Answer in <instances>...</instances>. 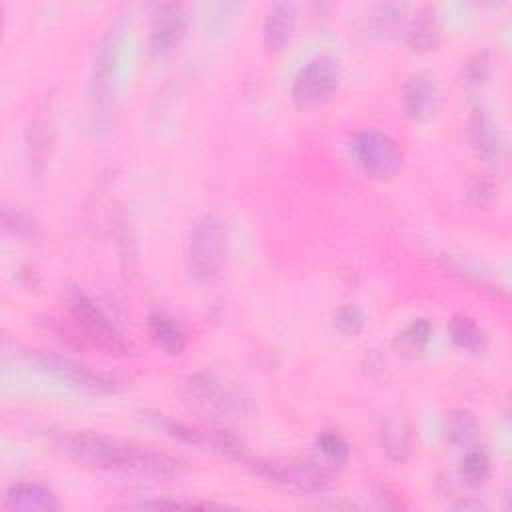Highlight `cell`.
<instances>
[{
	"label": "cell",
	"mask_w": 512,
	"mask_h": 512,
	"mask_svg": "<svg viewBox=\"0 0 512 512\" xmlns=\"http://www.w3.org/2000/svg\"><path fill=\"white\" fill-rule=\"evenodd\" d=\"M54 444L66 458L104 472L170 480L184 468V464L174 456L144 450L98 432H58L54 436Z\"/></svg>",
	"instance_id": "1"
},
{
	"label": "cell",
	"mask_w": 512,
	"mask_h": 512,
	"mask_svg": "<svg viewBox=\"0 0 512 512\" xmlns=\"http://www.w3.org/2000/svg\"><path fill=\"white\" fill-rule=\"evenodd\" d=\"M118 32L108 30L94 46L88 80V122L94 138H106L116 116Z\"/></svg>",
	"instance_id": "2"
},
{
	"label": "cell",
	"mask_w": 512,
	"mask_h": 512,
	"mask_svg": "<svg viewBox=\"0 0 512 512\" xmlns=\"http://www.w3.org/2000/svg\"><path fill=\"white\" fill-rule=\"evenodd\" d=\"M228 230L224 218L214 212H202L194 218L186 238V266L194 280L214 278L226 262Z\"/></svg>",
	"instance_id": "3"
},
{
	"label": "cell",
	"mask_w": 512,
	"mask_h": 512,
	"mask_svg": "<svg viewBox=\"0 0 512 512\" xmlns=\"http://www.w3.org/2000/svg\"><path fill=\"white\" fill-rule=\"evenodd\" d=\"M68 302L72 320L86 342L112 356H124L130 352V344L122 330L112 322V318L98 306L92 296H88L80 288H74Z\"/></svg>",
	"instance_id": "4"
},
{
	"label": "cell",
	"mask_w": 512,
	"mask_h": 512,
	"mask_svg": "<svg viewBox=\"0 0 512 512\" xmlns=\"http://www.w3.org/2000/svg\"><path fill=\"white\" fill-rule=\"evenodd\" d=\"M340 64L330 54H316L296 72L290 86L292 104L302 110L322 108L340 86Z\"/></svg>",
	"instance_id": "5"
},
{
	"label": "cell",
	"mask_w": 512,
	"mask_h": 512,
	"mask_svg": "<svg viewBox=\"0 0 512 512\" xmlns=\"http://www.w3.org/2000/svg\"><path fill=\"white\" fill-rule=\"evenodd\" d=\"M348 152L356 166L374 180H388L402 166V152L396 140L376 128H362L350 134Z\"/></svg>",
	"instance_id": "6"
},
{
	"label": "cell",
	"mask_w": 512,
	"mask_h": 512,
	"mask_svg": "<svg viewBox=\"0 0 512 512\" xmlns=\"http://www.w3.org/2000/svg\"><path fill=\"white\" fill-rule=\"evenodd\" d=\"M252 470L260 478L300 494H322L332 486L330 472L314 460L260 458L252 462Z\"/></svg>",
	"instance_id": "7"
},
{
	"label": "cell",
	"mask_w": 512,
	"mask_h": 512,
	"mask_svg": "<svg viewBox=\"0 0 512 512\" xmlns=\"http://www.w3.org/2000/svg\"><path fill=\"white\" fill-rule=\"evenodd\" d=\"M26 358L40 372H44L56 380H62L72 388H78V390H84L90 394H110V392L118 390V382L112 376H108L88 364H82L74 358L62 356L56 352H48V350H28Z\"/></svg>",
	"instance_id": "8"
},
{
	"label": "cell",
	"mask_w": 512,
	"mask_h": 512,
	"mask_svg": "<svg viewBox=\"0 0 512 512\" xmlns=\"http://www.w3.org/2000/svg\"><path fill=\"white\" fill-rule=\"evenodd\" d=\"M188 14L180 2H162L156 6L152 30L148 36V52L154 58L168 56L186 36Z\"/></svg>",
	"instance_id": "9"
},
{
	"label": "cell",
	"mask_w": 512,
	"mask_h": 512,
	"mask_svg": "<svg viewBox=\"0 0 512 512\" xmlns=\"http://www.w3.org/2000/svg\"><path fill=\"white\" fill-rule=\"evenodd\" d=\"M468 136L476 156L490 168H498L504 162V138L492 112L476 104L468 116Z\"/></svg>",
	"instance_id": "10"
},
{
	"label": "cell",
	"mask_w": 512,
	"mask_h": 512,
	"mask_svg": "<svg viewBox=\"0 0 512 512\" xmlns=\"http://www.w3.org/2000/svg\"><path fill=\"white\" fill-rule=\"evenodd\" d=\"M188 386L204 404L218 410L220 414L236 416L246 412V398L228 382L212 372H196L188 378Z\"/></svg>",
	"instance_id": "11"
},
{
	"label": "cell",
	"mask_w": 512,
	"mask_h": 512,
	"mask_svg": "<svg viewBox=\"0 0 512 512\" xmlns=\"http://www.w3.org/2000/svg\"><path fill=\"white\" fill-rule=\"evenodd\" d=\"M54 142V114L50 102L40 106L26 128V158L30 172L42 174Z\"/></svg>",
	"instance_id": "12"
},
{
	"label": "cell",
	"mask_w": 512,
	"mask_h": 512,
	"mask_svg": "<svg viewBox=\"0 0 512 512\" xmlns=\"http://www.w3.org/2000/svg\"><path fill=\"white\" fill-rule=\"evenodd\" d=\"M440 92L432 74L416 72L402 86V106L408 118L424 122L434 116L438 108Z\"/></svg>",
	"instance_id": "13"
},
{
	"label": "cell",
	"mask_w": 512,
	"mask_h": 512,
	"mask_svg": "<svg viewBox=\"0 0 512 512\" xmlns=\"http://www.w3.org/2000/svg\"><path fill=\"white\" fill-rule=\"evenodd\" d=\"M8 510H28V512H54L60 508V500L52 488L40 482H16L12 484L2 500Z\"/></svg>",
	"instance_id": "14"
},
{
	"label": "cell",
	"mask_w": 512,
	"mask_h": 512,
	"mask_svg": "<svg viewBox=\"0 0 512 512\" xmlns=\"http://www.w3.org/2000/svg\"><path fill=\"white\" fill-rule=\"evenodd\" d=\"M296 26V6L292 2H274L268 6L262 20V42L268 50H282Z\"/></svg>",
	"instance_id": "15"
},
{
	"label": "cell",
	"mask_w": 512,
	"mask_h": 512,
	"mask_svg": "<svg viewBox=\"0 0 512 512\" xmlns=\"http://www.w3.org/2000/svg\"><path fill=\"white\" fill-rule=\"evenodd\" d=\"M438 260L456 276H460L462 280H466L468 284H474V286H480L482 290H490V292H498L502 290L504 286L498 282V278L484 266L480 264L478 260L466 256V254H460V252H454V250H440L438 252Z\"/></svg>",
	"instance_id": "16"
},
{
	"label": "cell",
	"mask_w": 512,
	"mask_h": 512,
	"mask_svg": "<svg viewBox=\"0 0 512 512\" xmlns=\"http://www.w3.org/2000/svg\"><path fill=\"white\" fill-rule=\"evenodd\" d=\"M380 448L388 460L396 464H404L412 452V438L408 422L398 414H388L380 420L378 426Z\"/></svg>",
	"instance_id": "17"
},
{
	"label": "cell",
	"mask_w": 512,
	"mask_h": 512,
	"mask_svg": "<svg viewBox=\"0 0 512 512\" xmlns=\"http://www.w3.org/2000/svg\"><path fill=\"white\" fill-rule=\"evenodd\" d=\"M148 336L170 356H180L188 346V332L170 314L156 310L148 316Z\"/></svg>",
	"instance_id": "18"
},
{
	"label": "cell",
	"mask_w": 512,
	"mask_h": 512,
	"mask_svg": "<svg viewBox=\"0 0 512 512\" xmlns=\"http://www.w3.org/2000/svg\"><path fill=\"white\" fill-rule=\"evenodd\" d=\"M480 430L478 416L468 408H454L442 418V436L452 446H472Z\"/></svg>",
	"instance_id": "19"
},
{
	"label": "cell",
	"mask_w": 512,
	"mask_h": 512,
	"mask_svg": "<svg viewBox=\"0 0 512 512\" xmlns=\"http://www.w3.org/2000/svg\"><path fill=\"white\" fill-rule=\"evenodd\" d=\"M312 450H314V462H318L328 472L342 468L350 456L348 440L334 430L318 432L312 442Z\"/></svg>",
	"instance_id": "20"
},
{
	"label": "cell",
	"mask_w": 512,
	"mask_h": 512,
	"mask_svg": "<svg viewBox=\"0 0 512 512\" xmlns=\"http://www.w3.org/2000/svg\"><path fill=\"white\" fill-rule=\"evenodd\" d=\"M446 332H448V338L452 340V344L464 352L480 354L486 350L488 336H486L484 328L470 316H464V314L452 316L446 324Z\"/></svg>",
	"instance_id": "21"
},
{
	"label": "cell",
	"mask_w": 512,
	"mask_h": 512,
	"mask_svg": "<svg viewBox=\"0 0 512 512\" xmlns=\"http://www.w3.org/2000/svg\"><path fill=\"white\" fill-rule=\"evenodd\" d=\"M440 40V26L436 12L432 8H422L412 18L408 30H406V42L416 52H428L432 50Z\"/></svg>",
	"instance_id": "22"
},
{
	"label": "cell",
	"mask_w": 512,
	"mask_h": 512,
	"mask_svg": "<svg viewBox=\"0 0 512 512\" xmlns=\"http://www.w3.org/2000/svg\"><path fill=\"white\" fill-rule=\"evenodd\" d=\"M432 334H434V328L428 318H422V316L412 318L398 330V334L394 338V346L398 348L400 354H404L408 358H416L428 348Z\"/></svg>",
	"instance_id": "23"
},
{
	"label": "cell",
	"mask_w": 512,
	"mask_h": 512,
	"mask_svg": "<svg viewBox=\"0 0 512 512\" xmlns=\"http://www.w3.org/2000/svg\"><path fill=\"white\" fill-rule=\"evenodd\" d=\"M490 456L480 446H466L462 458H460V478L470 488H480L490 478Z\"/></svg>",
	"instance_id": "24"
},
{
	"label": "cell",
	"mask_w": 512,
	"mask_h": 512,
	"mask_svg": "<svg viewBox=\"0 0 512 512\" xmlns=\"http://www.w3.org/2000/svg\"><path fill=\"white\" fill-rule=\"evenodd\" d=\"M334 328L348 336V338H354L358 334H362V330L366 328V316L362 312V308H358L356 304H342L334 310Z\"/></svg>",
	"instance_id": "25"
},
{
	"label": "cell",
	"mask_w": 512,
	"mask_h": 512,
	"mask_svg": "<svg viewBox=\"0 0 512 512\" xmlns=\"http://www.w3.org/2000/svg\"><path fill=\"white\" fill-rule=\"evenodd\" d=\"M404 10H406V4L382 2V4H376L372 8L370 20H372V24L378 32H390L400 24V20L404 16Z\"/></svg>",
	"instance_id": "26"
},
{
	"label": "cell",
	"mask_w": 512,
	"mask_h": 512,
	"mask_svg": "<svg viewBox=\"0 0 512 512\" xmlns=\"http://www.w3.org/2000/svg\"><path fill=\"white\" fill-rule=\"evenodd\" d=\"M492 72V60H490V54L488 52H478L474 54L468 62H466V68H464V76H466V82L468 84H484L488 80Z\"/></svg>",
	"instance_id": "27"
},
{
	"label": "cell",
	"mask_w": 512,
	"mask_h": 512,
	"mask_svg": "<svg viewBox=\"0 0 512 512\" xmlns=\"http://www.w3.org/2000/svg\"><path fill=\"white\" fill-rule=\"evenodd\" d=\"M2 226H4L6 232H10L12 236H18V238H26L32 232L30 218L20 210L12 212V210L4 208L2 210Z\"/></svg>",
	"instance_id": "28"
},
{
	"label": "cell",
	"mask_w": 512,
	"mask_h": 512,
	"mask_svg": "<svg viewBox=\"0 0 512 512\" xmlns=\"http://www.w3.org/2000/svg\"><path fill=\"white\" fill-rule=\"evenodd\" d=\"M470 202L478 208H486L492 204L494 200V188L488 184V182H476L472 188H470Z\"/></svg>",
	"instance_id": "29"
},
{
	"label": "cell",
	"mask_w": 512,
	"mask_h": 512,
	"mask_svg": "<svg viewBox=\"0 0 512 512\" xmlns=\"http://www.w3.org/2000/svg\"><path fill=\"white\" fill-rule=\"evenodd\" d=\"M454 510H486V504L474 498H460L452 504Z\"/></svg>",
	"instance_id": "30"
}]
</instances>
